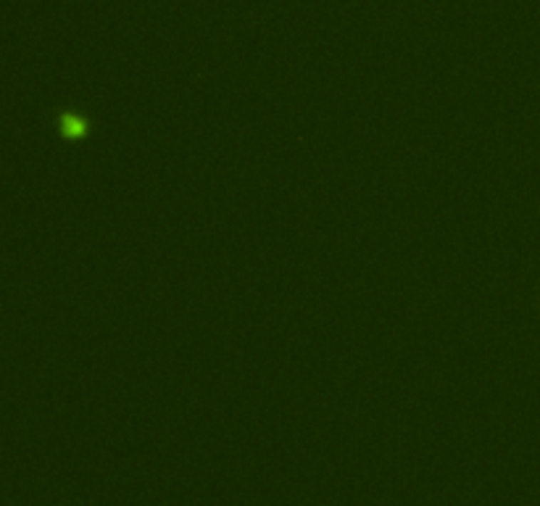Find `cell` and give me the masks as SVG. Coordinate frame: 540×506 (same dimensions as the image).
<instances>
[{"instance_id":"1","label":"cell","mask_w":540,"mask_h":506,"mask_svg":"<svg viewBox=\"0 0 540 506\" xmlns=\"http://www.w3.org/2000/svg\"><path fill=\"white\" fill-rule=\"evenodd\" d=\"M61 135L63 138H85V135H88V119L79 114H63Z\"/></svg>"}]
</instances>
